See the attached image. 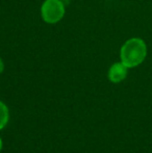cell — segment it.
<instances>
[{"label":"cell","instance_id":"obj_5","mask_svg":"<svg viewBox=\"0 0 152 153\" xmlns=\"http://www.w3.org/2000/svg\"><path fill=\"white\" fill-rule=\"evenodd\" d=\"M3 70H4V64H3V62H2L1 57H0V74L3 72Z\"/></svg>","mask_w":152,"mask_h":153},{"label":"cell","instance_id":"obj_3","mask_svg":"<svg viewBox=\"0 0 152 153\" xmlns=\"http://www.w3.org/2000/svg\"><path fill=\"white\" fill-rule=\"evenodd\" d=\"M127 70L128 68L122 62H115L114 65L110 66V70H108V79L114 83L121 82L127 76Z\"/></svg>","mask_w":152,"mask_h":153},{"label":"cell","instance_id":"obj_4","mask_svg":"<svg viewBox=\"0 0 152 153\" xmlns=\"http://www.w3.org/2000/svg\"><path fill=\"white\" fill-rule=\"evenodd\" d=\"M10 119V113L8 108L2 101H0V130L6 126Z\"/></svg>","mask_w":152,"mask_h":153},{"label":"cell","instance_id":"obj_6","mask_svg":"<svg viewBox=\"0 0 152 153\" xmlns=\"http://www.w3.org/2000/svg\"><path fill=\"white\" fill-rule=\"evenodd\" d=\"M2 149V141H1V137H0V151Z\"/></svg>","mask_w":152,"mask_h":153},{"label":"cell","instance_id":"obj_1","mask_svg":"<svg viewBox=\"0 0 152 153\" xmlns=\"http://www.w3.org/2000/svg\"><path fill=\"white\" fill-rule=\"evenodd\" d=\"M147 56V45L140 38H131L121 47L120 59L127 68H134L141 65Z\"/></svg>","mask_w":152,"mask_h":153},{"label":"cell","instance_id":"obj_7","mask_svg":"<svg viewBox=\"0 0 152 153\" xmlns=\"http://www.w3.org/2000/svg\"><path fill=\"white\" fill-rule=\"evenodd\" d=\"M63 1H67V0H63Z\"/></svg>","mask_w":152,"mask_h":153},{"label":"cell","instance_id":"obj_2","mask_svg":"<svg viewBox=\"0 0 152 153\" xmlns=\"http://www.w3.org/2000/svg\"><path fill=\"white\" fill-rule=\"evenodd\" d=\"M65 4L63 0H45L41 7L42 19L48 24L59 22L65 16Z\"/></svg>","mask_w":152,"mask_h":153}]
</instances>
